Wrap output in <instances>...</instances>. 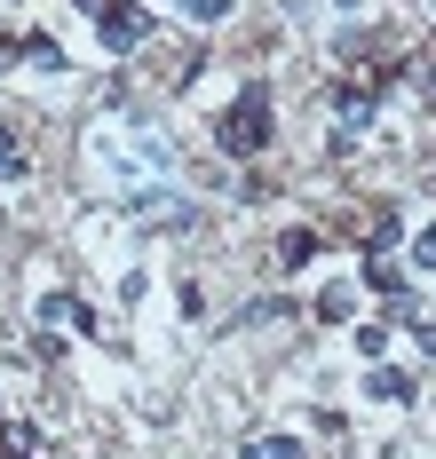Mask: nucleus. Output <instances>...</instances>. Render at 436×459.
Returning <instances> with one entry per match:
<instances>
[{
    "label": "nucleus",
    "mask_w": 436,
    "mask_h": 459,
    "mask_svg": "<svg viewBox=\"0 0 436 459\" xmlns=\"http://www.w3.org/2000/svg\"><path fill=\"white\" fill-rule=\"evenodd\" d=\"M270 135H278V127H270V88L246 80V88L214 111V151H222V159H262Z\"/></svg>",
    "instance_id": "nucleus-1"
},
{
    "label": "nucleus",
    "mask_w": 436,
    "mask_h": 459,
    "mask_svg": "<svg viewBox=\"0 0 436 459\" xmlns=\"http://www.w3.org/2000/svg\"><path fill=\"white\" fill-rule=\"evenodd\" d=\"M96 40H103V56H135V48L151 40V8L144 0H111L96 16Z\"/></svg>",
    "instance_id": "nucleus-2"
},
{
    "label": "nucleus",
    "mask_w": 436,
    "mask_h": 459,
    "mask_svg": "<svg viewBox=\"0 0 436 459\" xmlns=\"http://www.w3.org/2000/svg\"><path fill=\"white\" fill-rule=\"evenodd\" d=\"M48 325H72V333H88V341L103 333V317L80 301V293H40V333H48Z\"/></svg>",
    "instance_id": "nucleus-3"
},
{
    "label": "nucleus",
    "mask_w": 436,
    "mask_h": 459,
    "mask_svg": "<svg viewBox=\"0 0 436 459\" xmlns=\"http://www.w3.org/2000/svg\"><path fill=\"white\" fill-rule=\"evenodd\" d=\"M318 246H326V230H310V222L278 230V270H310V262H318Z\"/></svg>",
    "instance_id": "nucleus-4"
},
{
    "label": "nucleus",
    "mask_w": 436,
    "mask_h": 459,
    "mask_svg": "<svg viewBox=\"0 0 436 459\" xmlns=\"http://www.w3.org/2000/svg\"><path fill=\"white\" fill-rule=\"evenodd\" d=\"M365 396H381V404H413L421 380H413L405 365H373V372H365Z\"/></svg>",
    "instance_id": "nucleus-5"
},
{
    "label": "nucleus",
    "mask_w": 436,
    "mask_h": 459,
    "mask_svg": "<svg viewBox=\"0 0 436 459\" xmlns=\"http://www.w3.org/2000/svg\"><path fill=\"white\" fill-rule=\"evenodd\" d=\"M365 238H373L365 254H397V246H405V214H397V206H373V214H365Z\"/></svg>",
    "instance_id": "nucleus-6"
},
{
    "label": "nucleus",
    "mask_w": 436,
    "mask_h": 459,
    "mask_svg": "<svg viewBox=\"0 0 436 459\" xmlns=\"http://www.w3.org/2000/svg\"><path fill=\"white\" fill-rule=\"evenodd\" d=\"M365 285H373L381 301H397V293H405V262H397V254H365Z\"/></svg>",
    "instance_id": "nucleus-7"
},
{
    "label": "nucleus",
    "mask_w": 436,
    "mask_h": 459,
    "mask_svg": "<svg viewBox=\"0 0 436 459\" xmlns=\"http://www.w3.org/2000/svg\"><path fill=\"white\" fill-rule=\"evenodd\" d=\"M357 317V293H349V285H326V293H318V325H349Z\"/></svg>",
    "instance_id": "nucleus-8"
},
{
    "label": "nucleus",
    "mask_w": 436,
    "mask_h": 459,
    "mask_svg": "<svg viewBox=\"0 0 436 459\" xmlns=\"http://www.w3.org/2000/svg\"><path fill=\"white\" fill-rule=\"evenodd\" d=\"M405 262H413V270H436V222H421L405 238Z\"/></svg>",
    "instance_id": "nucleus-9"
},
{
    "label": "nucleus",
    "mask_w": 436,
    "mask_h": 459,
    "mask_svg": "<svg viewBox=\"0 0 436 459\" xmlns=\"http://www.w3.org/2000/svg\"><path fill=\"white\" fill-rule=\"evenodd\" d=\"M16 175H24V135L0 127V183H16Z\"/></svg>",
    "instance_id": "nucleus-10"
},
{
    "label": "nucleus",
    "mask_w": 436,
    "mask_h": 459,
    "mask_svg": "<svg viewBox=\"0 0 436 459\" xmlns=\"http://www.w3.org/2000/svg\"><path fill=\"white\" fill-rule=\"evenodd\" d=\"M24 56H32L40 72H64V48H56V32H32V40H24Z\"/></svg>",
    "instance_id": "nucleus-11"
},
{
    "label": "nucleus",
    "mask_w": 436,
    "mask_h": 459,
    "mask_svg": "<svg viewBox=\"0 0 436 459\" xmlns=\"http://www.w3.org/2000/svg\"><path fill=\"white\" fill-rule=\"evenodd\" d=\"M388 333H397V325H388V317L357 325V357H381V349H388Z\"/></svg>",
    "instance_id": "nucleus-12"
},
{
    "label": "nucleus",
    "mask_w": 436,
    "mask_h": 459,
    "mask_svg": "<svg viewBox=\"0 0 436 459\" xmlns=\"http://www.w3.org/2000/svg\"><path fill=\"white\" fill-rule=\"evenodd\" d=\"M175 8H183L191 24H222V16H231V0H175Z\"/></svg>",
    "instance_id": "nucleus-13"
},
{
    "label": "nucleus",
    "mask_w": 436,
    "mask_h": 459,
    "mask_svg": "<svg viewBox=\"0 0 436 459\" xmlns=\"http://www.w3.org/2000/svg\"><path fill=\"white\" fill-rule=\"evenodd\" d=\"M262 444V459H301V436H254Z\"/></svg>",
    "instance_id": "nucleus-14"
},
{
    "label": "nucleus",
    "mask_w": 436,
    "mask_h": 459,
    "mask_svg": "<svg viewBox=\"0 0 436 459\" xmlns=\"http://www.w3.org/2000/svg\"><path fill=\"white\" fill-rule=\"evenodd\" d=\"M72 8H80V16H103V8H111V0H72Z\"/></svg>",
    "instance_id": "nucleus-15"
},
{
    "label": "nucleus",
    "mask_w": 436,
    "mask_h": 459,
    "mask_svg": "<svg viewBox=\"0 0 436 459\" xmlns=\"http://www.w3.org/2000/svg\"><path fill=\"white\" fill-rule=\"evenodd\" d=\"M239 459H262V444H239Z\"/></svg>",
    "instance_id": "nucleus-16"
},
{
    "label": "nucleus",
    "mask_w": 436,
    "mask_h": 459,
    "mask_svg": "<svg viewBox=\"0 0 436 459\" xmlns=\"http://www.w3.org/2000/svg\"><path fill=\"white\" fill-rule=\"evenodd\" d=\"M334 8H365V0H334Z\"/></svg>",
    "instance_id": "nucleus-17"
},
{
    "label": "nucleus",
    "mask_w": 436,
    "mask_h": 459,
    "mask_svg": "<svg viewBox=\"0 0 436 459\" xmlns=\"http://www.w3.org/2000/svg\"><path fill=\"white\" fill-rule=\"evenodd\" d=\"M0 459H8V452H0Z\"/></svg>",
    "instance_id": "nucleus-18"
}]
</instances>
